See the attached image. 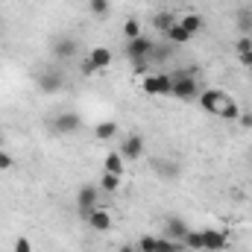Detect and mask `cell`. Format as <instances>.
Instances as JSON below:
<instances>
[{"mask_svg":"<svg viewBox=\"0 0 252 252\" xmlns=\"http://www.w3.org/2000/svg\"><path fill=\"white\" fill-rule=\"evenodd\" d=\"M170 82H173V88H170V97H176V100H196L199 97V85H196V73L193 70H173L170 73Z\"/></svg>","mask_w":252,"mask_h":252,"instance_id":"obj_1","label":"cell"},{"mask_svg":"<svg viewBox=\"0 0 252 252\" xmlns=\"http://www.w3.org/2000/svg\"><path fill=\"white\" fill-rule=\"evenodd\" d=\"M153 50H156V41L147 38V35H138V38L126 41V59L135 67H147L153 62Z\"/></svg>","mask_w":252,"mask_h":252,"instance_id":"obj_2","label":"cell"},{"mask_svg":"<svg viewBox=\"0 0 252 252\" xmlns=\"http://www.w3.org/2000/svg\"><path fill=\"white\" fill-rule=\"evenodd\" d=\"M229 100V94L226 91H220V88H205V91H199V97H196V103H199V109L202 112H208V115H217L220 109H223V103Z\"/></svg>","mask_w":252,"mask_h":252,"instance_id":"obj_3","label":"cell"},{"mask_svg":"<svg viewBox=\"0 0 252 252\" xmlns=\"http://www.w3.org/2000/svg\"><path fill=\"white\" fill-rule=\"evenodd\" d=\"M97 196H100V188L97 185H82L79 188V193H76V211H79L82 220H88L91 211L97 208Z\"/></svg>","mask_w":252,"mask_h":252,"instance_id":"obj_4","label":"cell"},{"mask_svg":"<svg viewBox=\"0 0 252 252\" xmlns=\"http://www.w3.org/2000/svg\"><path fill=\"white\" fill-rule=\"evenodd\" d=\"M141 88H144L147 94H153V97H170L173 82H170V73H150V76L141 82Z\"/></svg>","mask_w":252,"mask_h":252,"instance_id":"obj_5","label":"cell"},{"mask_svg":"<svg viewBox=\"0 0 252 252\" xmlns=\"http://www.w3.org/2000/svg\"><path fill=\"white\" fill-rule=\"evenodd\" d=\"M35 85L44 94H59L64 88V73H59V70H41L38 79H35Z\"/></svg>","mask_w":252,"mask_h":252,"instance_id":"obj_6","label":"cell"},{"mask_svg":"<svg viewBox=\"0 0 252 252\" xmlns=\"http://www.w3.org/2000/svg\"><path fill=\"white\" fill-rule=\"evenodd\" d=\"M79 126H82V118H79L76 112H62V115L53 118L50 129H53L56 135H70V132H76Z\"/></svg>","mask_w":252,"mask_h":252,"instance_id":"obj_7","label":"cell"},{"mask_svg":"<svg viewBox=\"0 0 252 252\" xmlns=\"http://www.w3.org/2000/svg\"><path fill=\"white\" fill-rule=\"evenodd\" d=\"M50 47H53V56L56 59H62V62H67V59H73L76 56V41L70 38V35H56L53 41H50Z\"/></svg>","mask_w":252,"mask_h":252,"instance_id":"obj_8","label":"cell"},{"mask_svg":"<svg viewBox=\"0 0 252 252\" xmlns=\"http://www.w3.org/2000/svg\"><path fill=\"white\" fill-rule=\"evenodd\" d=\"M226 244H229V235L226 232H214V229H205L202 232V250L220 252V250H226Z\"/></svg>","mask_w":252,"mask_h":252,"instance_id":"obj_9","label":"cell"},{"mask_svg":"<svg viewBox=\"0 0 252 252\" xmlns=\"http://www.w3.org/2000/svg\"><path fill=\"white\" fill-rule=\"evenodd\" d=\"M190 229L185 226V220L182 217H167L164 220V238H170V241H182L185 244V235H188Z\"/></svg>","mask_w":252,"mask_h":252,"instance_id":"obj_10","label":"cell"},{"mask_svg":"<svg viewBox=\"0 0 252 252\" xmlns=\"http://www.w3.org/2000/svg\"><path fill=\"white\" fill-rule=\"evenodd\" d=\"M141 153H144V138L141 135H126L124 144H121V156L124 158H141Z\"/></svg>","mask_w":252,"mask_h":252,"instance_id":"obj_11","label":"cell"},{"mask_svg":"<svg viewBox=\"0 0 252 252\" xmlns=\"http://www.w3.org/2000/svg\"><path fill=\"white\" fill-rule=\"evenodd\" d=\"M88 226L97 229V232H109V229H112V214H109L106 208H94L91 217H88Z\"/></svg>","mask_w":252,"mask_h":252,"instance_id":"obj_12","label":"cell"},{"mask_svg":"<svg viewBox=\"0 0 252 252\" xmlns=\"http://www.w3.org/2000/svg\"><path fill=\"white\" fill-rule=\"evenodd\" d=\"M88 62L94 64L97 70H103V67L112 64V50H109V47H94V50L88 53Z\"/></svg>","mask_w":252,"mask_h":252,"instance_id":"obj_13","label":"cell"},{"mask_svg":"<svg viewBox=\"0 0 252 252\" xmlns=\"http://www.w3.org/2000/svg\"><path fill=\"white\" fill-rule=\"evenodd\" d=\"M164 35H167V41H170V44H188L190 38H193V35H190L188 30H185V27L179 24V21H176V24H173V27H170V30H167Z\"/></svg>","mask_w":252,"mask_h":252,"instance_id":"obj_14","label":"cell"},{"mask_svg":"<svg viewBox=\"0 0 252 252\" xmlns=\"http://www.w3.org/2000/svg\"><path fill=\"white\" fill-rule=\"evenodd\" d=\"M176 21H179V18L173 15V9H164V12H158V15L153 18V27H156V30H161V32H167Z\"/></svg>","mask_w":252,"mask_h":252,"instance_id":"obj_15","label":"cell"},{"mask_svg":"<svg viewBox=\"0 0 252 252\" xmlns=\"http://www.w3.org/2000/svg\"><path fill=\"white\" fill-rule=\"evenodd\" d=\"M103 173H115V176H121V173H124V156H121V153H109L106 161H103Z\"/></svg>","mask_w":252,"mask_h":252,"instance_id":"obj_16","label":"cell"},{"mask_svg":"<svg viewBox=\"0 0 252 252\" xmlns=\"http://www.w3.org/2000/svg\"><path fill=\"white\" fill-rule=\"evenodd\" d=\"M217 118H220V121H238V118H241V106H238L235 100H226L223 109L217 112Z\"/></svg>","mask_w":252,"mask_h":252,"instance_id":"obj_17","label":"cell"},{"mask_svg":"<svg viewBox=\"0 0 252 252\" xmlns=\"http://www.w3.org/2000/svg\"><path fill=\"white\" fill-rule=\"evenodd\" d=\"M179 24H182V27L188 30L190 35H196V32H202V18H199L196 12H188L185 18H179Z\"/></svg>","mask_w":252,"mask_h":252,"instance_id":"obj_18","label":"cell"},{"mask_svg":"<svg viewBox=\"0 0 252 252\" xmlns=\"http://www.w3.org/2000/svg\"><path fill=\"white\" fill-rule=\"evenodd\" d=\"M153 167H156L158 176H164V179H179V164H173V161H156Z\"/></svg>","mask_w":252,"mask_h":252,"instance_id":"obj_19","label":"cell"},{"mask_svg":"<svg viewBox=\"0 0 252 252\" xmlns=\"http://www.w3.org/2000/svg\"><path fill=\"white\" fill-rule=\"evenodd\" d=\"M115 132H118V124H115V121H103V124L94 126V135H97L100 141H109V138H115Z\"/></svg>","mask_w":252,"mask_h":252,"instance_id":"obj_20","label":"cell"},{"mask_svg":"<svg viewBox=\"0 0 252 252\" xmlns=\"http://www.w3.org/2000/svg\"><path fill=\"white\" fill-rule=\"evenodd\" d=\"M88 12H91L94 18H106V15L112 12V3H109V0H88Z\"/></svg>","mask_w":252,"mask_h":252,"instance_id":"obj_21","label":"cell"},{"mask_svg":"<svg viewBox=\"0 0 252 252\" xmlns=\"http://www.w3.org/2000/svg\"><path fill=\"white\" fill-rule=\"evenodd\" d=\"M185 244L182 241H170V238H158L156 241V252H182Z\"/></svg>","mask_w":252,"mask_h":252,"instance_id":"obj_22","label":"cell"},{"mask_svg":"<svg viewBox=\"0 0 252 252\" xmlns=\"http://www.w3.org/2000/svg\"><path fill=\"white\" fill-rule=\"evenodd\" d=\"M235 21H238V30L241 32H252V9H238Z\"/></svg>","mask_w":252,"mask_h":252,"instance_id":"obj_23","label":"cell"},{"mask_svg":"<svg viewBox=\"0 0 252 252\" xmlns=\"http://www.w3.org/2000/svg\"><path fill=\"white\" fill-rule=\"evenodd\" d=\"M121 188V176H115V173H103V179H100V190H106V193H112V190Z\"/></svg>","mask_w":252,"mask_h":252,"instance_id":"obj_24","label":"cell"},{"mask_svg":"<svg viewBox=\"0 0 252 252\" xmlns=\"http://www.w3.org/2000/svg\"><path fill=\"white\" fill-rule=\"evenodd\" d=\"M124 35H126V41H132V38L141 35V24H138L135 18H129V21L124 24Z\"/></svg>","mask_w":252,"mask_h":252,"instance_id":"obj_25","label":"cell"},{"mask_svg":"<svg viewBox=\"0 0 252 252\" xmlns=\"http://www.w3.org/2000/svg\"><path fill=\"white\" fill-rule=\"evenodd\" d=\"M156 241H158V238H153V235H144V238H138L135 250H138V252H156Z\"/></svg>","mask_w":252,"mask_h":252,"instance_id":"obj_26","label":"cell"},{"mask_svg":"<svg viewBox=\"0 0 252 252\" xmlns=\"http://www.w3.org/2000/svg\"><path fill=\"white\" fill-rule=\"evenodd\" d=\"M185 247H190V250H202V232H188V235H185Z\"/></svg>","mask_w":252,"mask_h":252,"instance_id":"obj_27","label":"cell"},{"mask_svg":"<svg viewBox=\"0 0 252 252\" xmlns=\"http://www.w3.org/2000/svg\"><path fill=\"white\" fill-rule=\"evenodd\" d=\"M235 47H238V56H244V53H252V38H250V35H241Z\"/></svg>","mask_w":252,"mask_h":252,"instance_id":"obj_28","label":"cell"},{"mask_svg":"<svg viewBox=\"0 0 252 252\" xmlns=\"http://www.w3.org/2000/svg\"><path fill=\"white\" fill-rule=\"evenodd\" d=\"M15 252H32L30 238H18V241H15Z\"/></svg>","mask_w":252,"mask_h":252,"instance_id":"obj_29","label":"cell"},{"mask_svg":"<svg viewBox=\"0 0 252 252\" xmlns=\"http://www.w3.org/2000/svg\"><path fill=\"white\" fill-rule=\"evenodd\" d=\"M12 164H15V161H12V156H9L6 150H0V170H9Z\"/></svg>","mask_w":252,"mask_h":252,"instance_id":"obj_30","label":"cell"},{"mask_svg":"<svg viewBox=\"0 0 252 252\" xmlns=\"http://www.w3.org/2000/svg\"><path fill=\"white\" fill-rule=\"evenodd\" d=\"M238 124L244 126V129H252V112H241V118H238Z\"/></svg>","mask_w":252,"mask_h":252,"instance_id":"obj_31","label":"cell"},{"mask_svg":"<svg viewBox=\"0 0 252 252\" xmlns=\"http://www.w3.org/2000/svg\"><path fill=\"white\" fill-rule=\"evenodd\" d=\"M82 73H85V76H91V73H97V67H94V64L88 62V56H85V62H82Z\"/></svg>","mask_w":252,"mask_h":252,"instance_id":"obj_32","label":"cell"},{"mask_svg":"<svg viewBox=\"0 0 252 252\" xmlns=\"http://www.w3.org/2000/svg\"><path fill=\"white\" fill-rule=\"evenodd\" d=\"M118 252H138V250H135V247H121Z\"/></svg>","mask_w":252,"mask_h":252,"instance_id":"obj_33","label":"cell"},{"mask_svg":"<svg viewBox=\"0 0 252 252\" xmlns=\"http://www.w3.org/2000/svg\"><path fill=\"white\" fill-rule=\"evenodd\" d=\"M0 150H3V135H0Z\"/></svg>","mask_w":252,"mask_h":252,"instance_id":"obj_34","label":"cell"},{"mask_svg":"<svg viewBox=\"0 0 252 252\" xmlns=\"http://www.w3.org/2000/svg\"><path fill=\"white\" fill-rule=\"evenodd\" d=\"M250 73H252V64H250Z\"/></svg>","mask_w":252,"mask_h":252,"instance_id":"obj_35","label":"cell"}]
</instances>
